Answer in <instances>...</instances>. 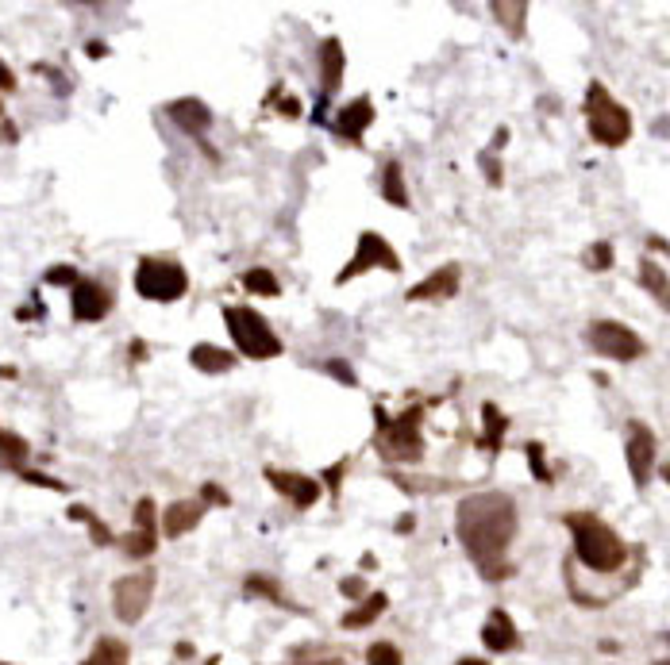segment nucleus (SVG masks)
<instances>
[{"mask_svg": "<svg viewBox=\"0 0 670 665\" xmlns=\"http://www.w3.org/2000/svg\"><path fill=\"white\" fill-rule=\"evenodd\" d=\"M517 531H521V516H517V500L509 493H470L455 507V535L486 581L512 577L509 550Z\"/></svg>", "mask_w": 670, "mask_h": 665, "instance_id": "f257e3e1", "label": "nucleus"}, {"mask_svg": "<svg viewBox=\"0 0 670 665\" xmlns=\"http://www.w3.org/2000/svg\"><path fill=\"white\" fill-rule=\"evenodd\" d=\"M566 531L574 538V558L593 573H621L628 562V542L593 512H566Z\"/></svg>", "mask_w": 670, "mask_h": 665, "instance_id": "f03ea898", "label": "nucleus"}, {"mask_svg": "<svg viewBox=\"0 0 670 665\" xmlns=\"http://www.w3.org/2000/svg\"><path fill=\"white\" fill-rule=\"evenodd\" d=\"M377 415V431H374V450L382 454L386 462L397 466H412L424 458V408H405L401 415H386L382 408H374Z\"/></svg>", "mask_w": 670, "mask_h": 665, "instance_id": "7ed1b4c3", "label": "nucleus"}, {"mask_svg": "<svg viewBox=\"0 0 670 665\" xmlns=\"http://www.w3.org/2000/svg\"><path fill=\"white\" fill-rule=\"evenodd\" d=\"M582 112H586V128H590V138L597 147L616 150V147H624L632 138V112L601 81H590L586 108H582Z\"/></svg>", "mask_w": 670, "mask_h": 665, "instance_id": "20e7f679", "label": "nucleus"}, {"mask_svg": "<svg viewBox=\"0 0 670 665\" xmlns=\"http://www.w3.org/2000/svg\"><path fill=\"white\" fill-rule=\"evenodd\" d=\"M223 323H228V335H232L235 350H239L243 358L266 362V358L285 354L282 339L273 335V327L266 323L263 312H254V308H247V304H223Z\"/></svg>", "mask_w": 670, "mask_h": 665, "instance_id": "39448f33", "label": "nucleus"}, {"mask_svg": "<svg viewBox=\"0 0 670 665\" xmlns=\"http://www.w3.org/2000/svg\"><path fill=\"white\" fill-rule=\"evenodd\" d=\"M135 292L154 304H174L189 292V273L174 258H143L135 266Z\"/></svg>", "mask_w": 670, "mask_h": 665, "instance_id": "423d86ee", "label": "nucleus"}, {"mask_svg": "<svg viewBox=\"0 0 670 665\" xmlns=\"http://www.w3.org/2000/svg\"><path fill=\"white\" fill-rule=\"evenodd\" d=\"M154 585H159V573H154V569H135V573L116 577V581H112V611H116V619L128 623V627L139 623L147 616L150 600H154Z\"/></svg>", "mask_w": 670, "mask_h": 665, "instance_id": "0eeeda50", "label": "nucleus"}, {"mask_svg": "<svg viewBox=\"0 0 670 665\" xmlns=\"http://www.w3.org/2000/svg\"><path fill=\"white\" fill-rule=\"evenodd\" d=\"M586 343L593 354L609 358V362H635L647 354V343L621 320H593L586 327Z\"/></svg>", "mask_w": 670, "mask_h": 665, "instance_id": "6e6552de", "label": "nucleus"}, {"mask_svg": "<svg viewBox=\"0 0 670 665\" xmlns=\"http://www.w3.org/2000/svg\"><path fill=\"white\" fill-rule=\"evenodd\" d=\"M370 270H386V273H397V270H401L397 251H393L377 231H363V235H358V247H355V254H351L347 266L339 270L335 281H339V285H351L355 277H363V273H370Z\"/></svg>", "mask_w": 670, "mask_h": 665, "instance_id": "1a4fd4ad", "label": "nucleus"}, {"mask_svg": "<svg viewBox=\"0 0 670 665\" xmlns=\"http://www.w3.org/2000/svg\"><path fill=\"white\" fill-rule=\"evenodd\" d=\"M655 454H659L655 431H651L644 419H632L628 435H624V462H628V474H632L635 488H647L651 469H655Z\"/></svg>", "mask_w": 670, "mask_h": 665, "instance_id": "9d476101", "label": "nucleus"}, {"mask_svg": "<svg viewBox=\"0 0 670 665\" xmlns=\"http://www.w3.org/2000/svg\"><path fill=\"white\" fill-rule=\"evenodd\" d=\"M124 554L135 558V562H147V558L154 554V547H159V523H154V500L143 496L139 504H135L131 512V531L124 535Z\"/></svg>", "mask_w": 670, "mask_h": 665, "instance_id": "9b49d317", "label": "nucleus"}, {"mask_svg": "<svg viewBox=\"0 0 670 665\" xmlns=\"http://www.w3.org/2000/svg\"><path fill=\"white\" fill-rule=\"evenodd\" d=\"M263 477L270 481V488H278V493H282L289 504H294V507H313V504L324 496V485H320L316 477H308V474H294V469L266 466Z\"/></svg>", "mask_w": 670, "mask_h": 665, "instance_id": "f8f14e48", "label": "nucleus"}, {"mask_svg": "<svg viewBox=\"0 0 670 665\" xmlns=\"http://www.w3.org/2000/svg\"><path fill=\"white\" fill-rule=\"evenodd\" d=\"M70 312L77 323H97L105 320L112 312V292L100 285V281H89V277H81V281L70 289Z\"/></svg>", "mask_w": 670, "mask_h": 665, "instance_id": "ddd939ff", "label": "nucleus"}, {"mask_svg": "<svg viewBox=\"0 0 670 665\" xmlns=\"http://www.w3.org/2000/svg\"><path fill=\"white\" fill-rule=\"evenodd\" d=\"M482 646H486L490 654H512V650H521V646H524V639L517 631V619H512L505 608H493L490 616H486V623H482Z\"/></svg>", "mask_w": 670, "mask_h": 665, "instance_id": "4468645a", "label": "nucleus"}, {"mask_svg": "<svg viewBox=\"0 0 670 665\" xmlns=\"http://www.w3.org/2000/svg\"><path fill=\"white\" fill-rule=\"evenodd\" d=\"M370 124H374V100L370 97H355L332 116V131L343 138V143H358Z\"/></svg>", "mask_w": 670, "mask_h": 665, "instance_id": "2eb2a0df", "label": "nucleus"}, {"mask_svg": "<svg viewBox=\"0 0 670 665\" xmlns=\"http://www.w3.org/2000/svg\"><path fill=\"white\" fill-rule=\"evenodd\" d=\"M462 285V270L455 266V261H447V266H439L436 273H428L424 281H417L405 296L408 301H451V296L459 292Z\"/></svg>", "mask_w": 670, "mask_h": 665, "instance_id": "dca6fc26", "label": "nucleus"}, {"mask_svg": "<svg viewBox=\"0 0 670 665\" xmlns=\"http://www.w3.org/2000/svg\"><path fill=\"white\" fill-rule=\"evenodd\" d=\"M166 112H170V119H174V124H178L189 138H197V143H201V135L212 128V112H209V104L197 100V97L170 100V104H166Z\"/></svg>", "mask_w": 670, "mask_h": 665, "instance_id": "f3484780", "label": "nucleus"}, {"mask_svg": "<svg viewBox=\"0 0 670 665\" xmlns=\"http://www.w3.org/2000/svg\"><path fill=\"white\" fill-rule=\"evenodd\" d=\"M201 519H204V504L201 500H174L166 507V516H162V535L166 538H181L189 531H197Z\"/></svg>", "mask_w": 670, "mask_h": 665, "instance_id": "a211bd4d", "label": "nucleus"}, {"mask_svg": "<svg viewBox=\"0 0 670 665\" xmlns=\"http://www.w3.org/2000/svg\"><path fill=\"white\" fill-rule=\"evenodd\" d=\"M343 69H347V55H343V43H339V39H324V43H320V89H324V97L339 93Z\"/></svg>", "mask_w": 670, "mask_h": 665, "instance_id": "6ab92c4d", "label": "nucleus"}, {"mask_svg": "<svg viewBox=\"0 0 670 665\" xmlns=\"http://www.w3.org/2000/svg\"><path fill=\"white\" fill-rule=\"evenodd\" d=\"M189 362H193V370L209 373V377H220V373H232L239 354H232V350L223 346H212V343H197L193 350H189Z\"/></svg>", "mask_w": 670, "mask_h": 665, "instance_id": "aec40b11", "label": "nucleus"}, {"mask_svg": "<svg viewBox=\"0 0 670 665\" xmlns=\"http://www.w3.org/2000/svg\"><path fill=\"white\" fill-rule=\"evenodd\" d=\"M386 608H389V597H386V592H370V597H363V600H358V604L347 611V616L339 619V627H343V631H363V627H374L377 619L386 616Z\"/></svg>", "mask_w": 670, "mask_h": 665, "instance_id": "412c9836", "label": "nucleus"}, {"mask_svg": "<svg viewBox=\"0 0 670 665\" xmlns=\"http://www.w3.org/2000/svg\"><path fill=\"white\" fill-rule=\"evenodd\" d=\"M635 277H640L644 292H651V301H655L663 312H670V273L659 266L655 258H640V270H635Z\"/></svg>", "mask_w": 670, "mask_h": 665, "instance_id": "4be33fe9", "label": "nucleus"}, {"mask_svg": "<svg viewBox=\"0 0 670 665\" xmlns=\"http://www.w3.org/2000/svg\"><path fill=\"white\" fill-rule=\"evenodd\" d=\"M505 431H509V415L497 408L493 400H486V404H482V439H478V446L497 454V450H501V443H505Z\"/></svg>", "mask_w": 670, "mask_h": 665, "instance_id": "5701e85b", "label": "nucleus"}, {"mask_svg": "<svg viewBox=\"0 0 670 665\" xmlns=\"http://www.w3.org/2000/svg\"><path fill=\"white\" fill-rule=\"evenodd\" d=\"M490 12L497 15V24L509 31V39H524V24H528V5L517 0V5H509V0H493Z\"/></svg>", "mask_w": 670, "mask_h": 665, "instance_id": "b1692460", "label": "nucleus"}, {"mask_svg": "<svg viewBox=\"0 0 670 665\" xmlns=\"http://www.w3.org/2000/svg\"><path fill=\"white\" fill-rule=\"evenodd\" d=\"M382 200L393 208H408V185H405V169L401 162H386L382 166Z\"/></svg>", "mask_w": 670, "mask_h": 665, "instance_id": "393cba45", "label": "nucleus"}, {"mask_svg": "<svg viewBox=\"0 0 670 665\" xmlns=\"http://www.w3.org/2000/svg\"><path fill=\"white\" fill-rule=\"evenodd\" d=\"M128 661H131L128 642H124V639H112V635H105V639H97L93 654L85 658L81 665H128Z\"/></svg>", "mask_w": 670, "mask_h": 665, "instance_id": "a878e982", "label": "nucleus"}, {"mask_svg": "<svg viewBox=\"0 0 670 665\" xmlns=\"http://www.w3.org/2000/svg\"><path fill=\"white\" fill-rule=\"evenodd\" d=\"M243 588L251 592V597H263V600H270V604H278V608H289V611H297V604L285 597V588L273 581V577H266V573H251L247 581H243Z\"/></svg>", "mask_w": 670, "mask_h": 665, "instance_id": "bb28decb", "label": "nucleus"}, {"mask_svg": "<svg viewBox=\"0 0 670 665\" xmlns=\"http://www.w3.org/2000/svg\"><path fill=\"white\" fill-rule=\"evenodd\" d=\"M243 289L254 292V296H282V281L273 277L266 266H254L243 273Z\"/></svg>", "mask_w": 670, "mask_h": 665, "instance_id": "cd10ccee", "label": "nucleus"}, {"mask_svg": "<svg viewBox=\"0 0 670 665\" xmlns=\"http://www.w3.org/2000/svg\"><path fill=\"white\" fill-rule=\"evenodd\" d=\"M613 258H616L613 242L609 239H597V242H590V247L582 251V266L593 270V273H605V270H613Z\"/></svg>", "mask_w": 670, "mask_h": 665, "instance_id": "c85d7f7f", "label": "nucleus"}, {"mask_svg": "<svg viewBox=\"0 0 670 665\" xmlns=\"http://www.w3.org/2000/svg\"><path fill=\"white\" fill-rule=\"evenodd\" d=\"M24 458H27V443L12 431H0V462L12 469H24Z\"/></svg>", "mask_w": 670, "mask_h": 665, "instance_id": "c756f323", "label": "nucleus"}, {"mask_svg": "<svg viewBox=\"0 0 670 665\" xmlns=\"http://www.w3.org/2000/svg\"><path fill=\"white\" fill-rule=\"evenodd\" d=\"M366 665H405V654L393 642L377 639V642L366 646Z\"/></svg>", "mask_w": 670, "mask_h": 665, "instance_id": "7c9ffc66", "label": "nucleus"}, {"mask_svg": "<svg viewBox=\"0 0 670 665\" xmlns=\"http://www.w3.org/2000/svg\"><path fill=\"white\" fill-rule=\"evenodd\" d=\"M70 519H81L85 527L93 531V542H97V547H112V531H108V523H100V519L89 512V507H70Z\"/></svg>", "mask_w": 670, "mask_h": 665, "instance_id": "2f4dec72", "label": "nucleus"}, {"mask_svg": "<svg viewBox=\"0 0 670 665\" xmlns=\"http://www.w3.org/2000/svg\"><path fill=\"white\" fill-rule=\"evenodd\" d=\"M524 454H528L531 477H536L540 485H551V481H555V474H551V466H547V458H543V443H528V446H524Z\"/></svg>", "mask_w": 670, "mask_h": 665, "instance_id": "473e14b6", "label": "nucleus"}, {"mask_svg": "<svg viewBox=\"0 0 670 665\" xmlns=\"http://www.w3.org/2000/svg\"><path fill=\"white\" fill-rule=\"evenodd\" d=\"M339 592H343V597H347L351 604H358L363 597H370V592H366V577H363V573L343 577V581H339Z\"/></svg>", "mask_w": 670, "mask_h": 665, "instance_id": "72a5a7b5", "label": "nucleus"}, {"mask_svg": "<svg viewBox=\"0 0 670 665\" xmlns=\"http://www.w3.org/2000/svg\"><path fill=\"white\" fill-rule=\"evenodd\" d=\"M81 277H77V270L74 266H55V270H46V285H77Z\"/></svg>", "mask_w": 670, "mask_h": 665, "instance_id": "f704fd0d", "label": "nucleus"}, {"mask_svg": "<svg viewBox=\"0 0 670 665\" xmlns=\"http://www.w3.org/2000/svg\"><path fill=\"white\" fill-rule=\"evenodd\" d=\"M478 166H482V173H486V181H490V185H501V181H505V178H501V162H497L490 150L478 154Z\"/></svg>", "mask_w": 670, "mask_h": 665, "instance_id": "c9c22d12", "label": "nucleus"}, {"mask_svg": "<svg viewBox=\"0 0 670 665\" xmlns=\"http://www.w3.org/2000/svg\"><path fill=\"white\" fill-rule=\"evenodd\" d=\"M324 370H328V373H335V377H339L343 384H358L355 370H351V365H347V362H343V358H332V362H324Z\"/></svg>", "mask_w": 670, "mask_h": 665, "instance_id": "e433bc0d", "label": "nucleus"}, {"mask_svg": "<svg viewBox=\"0 0 670 665\" xmlns=\"http://www.w3.org/2000/svg\"><path fill=\"white\" fill-rule=\"evenodd\" d=\"M201 496L209 500V504H220V507H228V493H223L220 485H204V488H201Z\"/></svg>", "mask_w": 670, "mask_h": 665, "instance_id": "4c0bfd02", "label": "nucleus"}, {"mask_svg": "<svg viewBox=\"0 0 670 665\" xmlns=\"http://www.w3.org/2000/svg\"><path fill=\"white\" fill-rule=\"evenodd\" d=\"M343 469H347V458H343V462H335L332 469H324V477H328V485H332V493H339V481H343Z\"/></svg>", "mask_w": 670, "mask_h": 665, "instance_id": "58836bf2", "label": "nucleus"}, {"mask_svg": "<svg viewBox=\"0 0 670 665\" xmlns=\"http://www.w3.org/2000/svg\"><path fill=\"white\" fill-rule=\"evenodd\" d=\"M289 665H339V658L320 654V658H297V661H289Z\"/></svg>", "mask_w": 670, "mask_h": 665, "instance_id": "ea45409f", "label": "nucleus"}, {"mask_svg": "<svg viewBox=\"0 0 670 665\" xmlns=\"http://www.w3.org/2000/svg\"><path fill=\"white\" fill-rule=\"evenodd\" d=\"M0 89H5V93H8V89H15V74H12V69H8L5 62H0Z\"/></svg>", "mask_w": 670, "mask_h": 665, "instance_id": "a19ab883", "label": "nucleus"}, {"mask_svg": "<svg viewBox=\"0 0 670 665\" xmlns=\"http://www.w3.org/2000/svg\"><path fill=\"white\" fill-rule=\"evenodd\" d=\"M505 143H509V128H497V131H493V147H490V150H501Z\"/></svg>", "mask_w": 670, "mask_h": 665, "instance_id": "79ce46f5", "label": "nucleus"}, {"mask_svg": "<svg viewBox=\"0 0 670 665\" xmlns=\"http://www.w3.org/2000/svg\"><path fill=\"white\" fill-rule=\"evenodd\" d=\"M89 55H93V58H100V55H105V43L93 39V43H89Z\"/></svg>", "mask_w": 670, "mask_h": 665, "instance_id": "37998d69", "label": "nucleus"}, {"mask_svg": "<svg viewBox=\"0 0 670 665\" xmlns=\"http://www.w3.org/2000/svg\"><path fill=\"white\" fill-rule=\"evenodd\" d=\"M412 523H417V519H412V516H405V519L397 523V531H401V535H408V531H412Z\"/></svg>", "mask_w": 670, "mask_h": 665, "instance_id": "c03bdc74", "label": "nucleus"}, {"mask_svg": "<svg viewBox=\"0 0 670 665\" xmlns=\"http://www.w3.org/2000/svg\"><path fill=\"white\" fill-rule=\"evenodd\" d=\"M455 665H490V661L486 658H459Z\"/></svg>", "mask_w": 670, "mask_h": 665, "instance_id": "a18cd8bd", "label": "nucleus"}, {"mask_svg": "<svg viewBox=\"0 0 670 665\" xmlns=\"http://www.w3.org/2000/svg\"><path fill=\"white\" fill-rule=\"evenodd\" d=\"M663 477H666V485H670V466H663Z\"/></svg>", "mask_w": 670, "mask_h": 665, "instance_id": "49530a36", "label": "nucleus"}, {"mask_svg": "<svg viewBox=\"0 0 670 665\" xmlns=\"http://www.w3.org/2000/svg\"><path fill=\"white\" fill-rule=\"evenodd\" d=\"M204 665H220V658H209V661H204Z\"/></svg>", "mask_w": 670, "mask_h": 665, "instance_id": "de8ad7c7", "label": "nucleus"}, {"mask_svg": "<svg viewBox=\"0 0 670 665\" xmlns=\"http://www.w3.org/2000/svg\"><path fill=\"white\" fill-rule=\"evenodd\" d=\"M666 665H670V661H666Z\"/></svg>", "mask_w": 670, "mask_h": 665, "instance_id": "09e8293b", "label": "nucleus"}]
</instances>
